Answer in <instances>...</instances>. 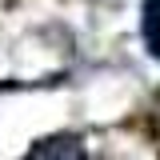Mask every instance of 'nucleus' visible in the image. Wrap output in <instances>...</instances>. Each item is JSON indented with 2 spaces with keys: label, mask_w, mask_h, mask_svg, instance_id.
Segmentation results:
<instances>
[{
  "label": "nucleus",
  "mask_w": 160,
  "mask_h": 160,
  "mask_svg": "<svg viewBox=\"0 0 160 160\" xmlns=\"http://www.w3.org/2000/svg\"><path fill=\"white\" fill-rule=\"evenodd\" d=\"M24 160H88V156H84L80 136H72V132H56V136L36 140V144L24 152Z\"/></svg>",
  "instance_id": "1"
},
{
  "label": "nucleus",
  "mask_w": 160,
  "mask_h": 160,
  "mask_svg": "<svg viewBox=\"0 0 160 160\" xmlns=\"http://www.w3.org/2000/svg\"><path fill=\"white\" fill-rule=\"evenodd\" d=\"M140 36H144V48L160 60V0H144V8H140Z\"/></svg>",
  "instance_id": "2"
}]
</instances>
